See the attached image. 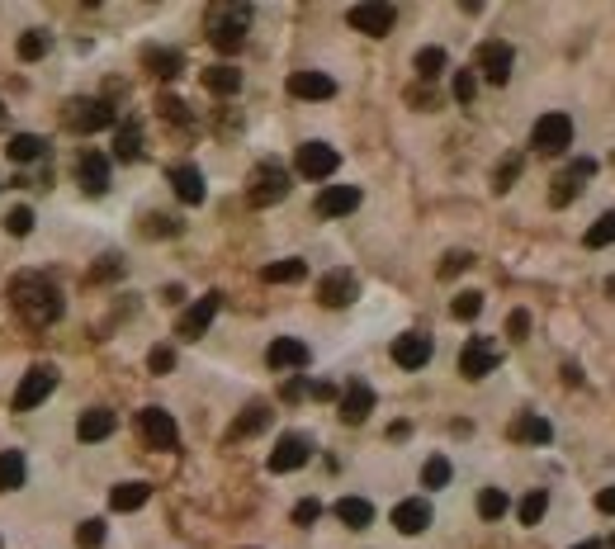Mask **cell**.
<instances>
[{"label":"cell","instance_id":"obj_1","mask_svg":"<svg viewBox=\"0 0 615 549\" xmlns=\"http://www.w3.org/2000/svg\"><path fill=\"white\" fill-rule=\"evenodd\" d=\"M10 308L20 313L29 327H53L62 318V294H57V285L47 275L24 270V275L10 279Z\"/></svg>","mask_w":615,"mask_h":549},{"label":"cell","instance_id":"obj_2","mask_svg":"<svg viewBox=\"0 0 615 549\" xmlns=\"http://www.w3.org/2000/svg\"><path fill=\"white\" fill-rule=\"evenodd\" d=\"M246 24H252V10L246 5H218L209 14V39L218 53H237L246 43Z\"/></svg>","mask_w":615,"mask_h":549},{"label":"cell","instance_id":"obj_3","mask_svg":"<svg viewBox=\"0 0 615 549\" xmlns=\"http://www.w3.org/2000/svg\"><path fill=\"white\" fill-rule=\"evenodd\" d=\"M62 124L81 133V138H90V133H105L114 124V109H109V99H90V95H76V99H66V109H62Z\"/></svg>","mask_w":615,"mask_h":549},{"label":"cell","instance_id":"obj_4","mask_svg":"<svg viewBox=\"0 0 615 549\" xmlns=\"http://www.w3.org/2000/svg\"><path fill=\"white\" fill-rule=\"evenodd\" d=\"M285 194H289V171L279 161H261L252 171V180H246V199H252L256 209H270Z\"/></svg>","mask_w":615,"mask_h":549},{"label":"cell","instance_id":"obj_5","mask_svg":"<svg viewBox=\"0 0 615 549\" xmlns=\"http://www.w3.org/2000/svg\"><path fill=\"white\" fill-rule=\"evenodd\" d=\"M474 66H478V76L492 81V86H507L511 72H517V47L502 43V39H488V43H478Z\"/></svg>","mask_w":615,"mask_h":549},{"label":"cell","instance_id":"obj_6","mask_svg":"<svg viewBox=\"0 0 615 549\" xmlns=\"http://www.w3.org/2000/svg\"><path fill=\"white\" fill-rule=\"evenodd\" d=\"M218 308H223V294H218V289H209L204 298H194V304L180 313L175 337H180V341H199V337L213 327V318H218Z\"/></svg>","mask_w":615,"mask_h":549},{"label":"cell","instance_id":"obj_7","mask_svg":"<svg viewBox=\"0 0 615 549\" xmlns=\"http://www.w3.org/2000/svg\"><path fill=\"white\" fill-rule=\"evenodd\" d=\"M138 436L152 445V450H175L180 445V426L166 407H142L138 412Z\"/></svg>","mask_w":615,"mask_h":549},{"label":"cell","instance_id":"obj_8","mask_svg":"<svg viewBox=\"0 0 615 549\" xmlns=\"http://www.w3.org/2000/svg\"><path fill=\"white\" fill-rule=\"evenodd\" d=\"M530 147L544 157H559L573 147V119L568 114H544V119L535 124V133H530Z\"/></svg>","mask_w":615,"mask_h":549},{"label":"cell","instance_id":"obj_9","mask_svg":"<svg viewBox=\"0 0 615 549\" xmlns=\"http://www.w3.org/2000/svg\"><path fill=\"white\" fill-rule=\"evenodd\" d=\"M57 389V370L53 365H33V370L20 379V389H14V412H33L38 403H47Z\"/></svg>","mask_w":615,"mask_h":549},{"label":"cell","instance_id":"obj_10","mask_svg":"<svg viewBox=\"0 0 615 549\" xmlns=\"http://www.w3.org/2000/svg\"><path fill=\"white\" fill-rule=\"evenodd\" d=\"M346 24H351L355 33H370V39H384V33H393V24H397V10L384 5V0H370V5H351Z\"/></svg>","mask_w":615,"mask_h":549},{"label":"cell","instance_id":"obj_11","mask_svg":"<svg viewBox=\"0 0 615 549\" xmlns=\"http://www.w3.org/2000/svg\"><path fill=\"white\" fill-rule=\"evenodd\" d=\"M294 166H298V176L303 180H331V171L341 166V152L337 147H327V142H303L298 147V157H294Z\"/></svg>","mask_w":615,"mask_h":549},{"label":"cell","instance_id":"obj_12","mask_svg":"<svg viewBox=\"0 0 615 549\" xmlns=\"http://www.w3.org/2000/svg\"><path fill=\"white\" fill-rule=\"evenodd\" d=\"M497 365H502V351L488 341V337H469V346L459 351V374L464 379H483V374H492Z\"/></svg>","mask_w":615,"mask_h":549},{"label":"cell","instance_id":"obj_13","mask_svg":"<svg viewBox=\"0 0 615 549\" xmlns=\"http://www.w3.org/2000/svg\"><path fill=\"white\" fill-rule=\"evenodd\" d=\"M312 459V441L308 436H298V431H289V436H279V445L270 450V474H294V469H303V464Z\"/></svg>","mask_w":615,"mask_h":549},{"label":"cell","instance_id":"obj_14","mask_svg":"<svg viewBox=\"0 0 615 549\" xmlns=\"http://www.w3.org/2000/svg\"><path fill=\"white\" fill-rule=\"evenodd\" d=\"M355 294H360V279L351 270H327L318 279V304L322 308H346V304H355Z\"/></svg>","mask_w":615,"mask_h":549},{"label":"cell","instance_id":"obj_15","mask_svg":"<svg viewBox=\"0 0 615 549\" xmlns=\"http://www.w3.org/2000/svg\"><path fill=\"white\" fill-rule=\"evenodd\" d=\"M587 176H596V161H592V157L573 161V166H568V171H563V176H554L550 204H554V209H568L573 199H577V190H583V180H587Z\"/></svg>","mask_w":615,"mask_h":549},{"label":"cell","instance_id":"obj_16","mask_svg":"<svg viewBox=\"0 0 615 549\" xmlns=\"http://www.w3.org/2000/svg\"><path fill=\"white\" fill-rule=\"evenodd\" d=\"M431 360V337L426 331H403V337L393 341V365H403V370H422Z\"/></svg>","mask_w":615,"mask_h":549},{"label":"cell","instance_id":"obj_17","mask_svg":"<svg viewBox=\"0 0 615 549\" xmlns=\"http://www.w3.org/2000/svg\"><path fill=\"white\" fill-rule=\"evenodd\" d=\"M308 360L312 356H308V346L298 337H275L270 351H265V365H270V370H303Z\"/></svg>","mask_w":615,"mask_h":549},{"label":"cell","instance_id":"obj_18","mask_svg":"<svg viewBox=\"0 0 615 549\" xmlns=\"http://www.w3.org/2000/svg\"><path fill=\"white\" fill-rule=\"evenodd\" d=\"M166 180H171V190H175L180 204H204V176H199V166L180 161V166L166 171Z\"/></svg>","mask_w":615,"mask_h":549},{"label":"cell","instance_id":"obj_19","mask_svg":"<svg viewBox=\"0 0 615 549\" xmlns=\"http://www.w3.org/2000/svg\"><path fill=\"white\" fill-rule=\"evenodd\" d=\"M76 180H81V190L86 194H105L109 190V157L105 152H81Z\"/></svg>","mask_w":615,"mask_h":549},{"label":"cell","instance_id":"obj_20","mask_svg":"<svg viewBox=\"0 0 615 549\" xmlns=\"http://www.w3.org/2000/svg\"><path fill=\"white\" fill-rule=\"evenodd\" d=\"M360 190L355 185H327L322 194H318V213L322 219H346V213H355L360 209Z\"/></svg>","mask_w":615,"mask_h":549},{"label":"cell","instance_id":"obj_21","mask_svg":"<svg viewBox=\"0 0 615 549\" xmlns=\"http://www.w3.org/2000/svg\"><path fill=\"white\" fill-rule=\"evenodd\" d=\"M370 412H374V389L364 384V379H355V384L341 393V422L346 426H360Z\"/></svg>","mask_w":615,"mask_h":549},{"label":"cell","instance_id":"obj_22","mask_svg":"<svg viewBox=\"0 0 615 549\" xmlns=\"http://www.w3.org/2000/svg\"><path fill=\"white\" fill-rule=\"evenodd\" d=\"M114 426H119V417H114L109 407H90V412H81L76 417V436L86 445H95V441H109Z\"/></svg>","mask_w":615,"mask_h":549},{"label":"cell","instance_id":"obj_23","mask_svg":"<svg viewBox=\"0 0 615 549\" xmlns=\"http://www.w3.org/2000/svg\"><path fill=\"white\" fill-rule=\"evenodd\" d=\"M393 526L403 530V536H422V530L431 526V502L426 497H407V502L393 507Z\"/></svg>","mask_w":615,"mask_h":549},{"label":"cell","instance_id":"obj_24","mask_svg":"<svg viewBox=\"0 0 615 549\" xmlns=\"http://www.w3.org/2000/svg\"><path fill=\"white\" fill-rule=\"evenodd\" d=\"M289 95L294 99H331L337 95V81L327 72H294L289 76Z\"/></svg>","mask_w":615,"mask_h":549},{"label":"cell","instance_id":"obj_25","mask_svg":"<svg viewBox=\"0 0 615 549\" xmlns=\"http://www.w3.org/2000/svg\"><path fill=\"white\" fill-rule=\"evenodd\" d=\"M265 426H270V407H265V403H252V407H246L237 422H232L227 441H246V436H261Z\"/></svg>","mask_w":615,"mask_h":549},{"label":"cell","instance_id":"obj_26","mask_svg":"<svg viewBox=\"0 0 615 549\" xmlns=\"http://www.w3.org/2000/svg\"><path fill=\"white\" fill-rule=\"evenodd\" d=\"M142 62H147V72H157L161 81H171V76L185 72V57H180L175 47H147Z\"/></svg>","mask_w":615,"mask_h":549},{"label":"cell","instance_id":"obj_27","mask_svg":"<svg viewBox=\"0 0 615 549\" xmlns=\"http://www.w3.org/2000/svg\"><path fill=\"white\" fill-rule=\"evenodd\" d=\"M24 478H29L24 450H0V493H14V488H24Z\"/></svg>","mask_w":615,"mask_h":549},{"label":"cell","instance_id":"obj_28","mask_svg":"<svg viewBox=\"0 0 615 549\" xmlns=\"http://www.w3.org/2000/svg\"><path fill=\"white\" fill-rule=\"evenodd\" d=\"M511 436L517 441H530V445H550L554 441V426L540 417V412H521V422L511 426Z\"/></svg>","mask_w":615,"mask_h":549},{"label":"cell","instance_id":"obj_29","mask_svg":"<svg viewBox=\"0 0 615 549\" xmlns=\"http://www.w3.org/2000/svg\"><path fill=\"white\" fill-rule=\"evenodd\" d=\"M47 152V142L38 138V133H14L10 138V147H5V157L14 161V166H24V161H38Z\"/></svg>","mask_w":615,"mask_h":549},{"label":"cell","instance_id":"obj_30","mask_svg":"<svg viewBox=\"0 0 615 549\" xmlns=\"http://www.w3.org/2000/svg\"><path fill=\"white\" fill-rule=\"evenodd\" d=\"M114 157H119V161H138V157H142V124H138V119L119 124V138H114Z\"/></svg>","mask_w":615,"mask_h":549},{"label":"cell","instance_id":"obj_31","mask_svg":"<svg viewBox=\"0 0 615 549\" xmlns=\"http://www.w3.org/2000/svg\"><path fill=\"white\" fill-rule=\"evenodd\" d=\"M337 521L351 526V530H364V526L374 521V507L364 502V497H341V502H337Z\"/></svg>","mask_w":615,"mask_h":549},{"label":"cell","instance_id":"obj_32","mask_svg":"<svg viewBox=\"0 0 615 549\" xmlns=\"http://www.w3.org/2000/svg\"><path fill=\"white\" fill-rule=\"evenodd\" d=\"M147 497H152V488L132 478V484H119V488L109 493V507L114 511H138V507H147Z\"/></svg>","mask_w":615,"mask_h":549},{"label":"cell","instance_id":"obj_33","mask_svg":"<svg viewBox=\"0 0 615 549\" xmlns=\"http://www.w3.org/2000/svg\"><path fill=\"white\" fill-rule=\"evenodd\" d=\"M204 86L213 95H237L242 90V72H237V66H227V62H218V66H209V72H204Z\"/></svg>","mask_w":615,"mask_h":549},{"label":"cell","instance_id":"obj_34","mask_svg":"<svg viewBox=\"0 0 615 549\" xmlns=\"http://www.w3.org/2000/svg\"><path fill=\"white\" fill-rule=\"evenodd\" d=\"M261 279H265V285H298V279H308V265L303 261H275V265H265V270H261Z\"/></svg>","mask_w":615,"mask_h":549},{"label":"cell","instance_id":"obj_35","mask_svg":"<svg viewBox=\"0 0 615 549\" xmlns=\"http://www.w3.org/2000/svg\"><path fill=\"white\" fill-rule=\"evenodd\" d=\"M544 511H550V493H544V488L525 493L521 502H517V517H521V526H540V521H544Z\"/></svg>","mask_w":615,"mask_h":549},{"label":"cell","instance_id":"obj_36","mask_svg":"<svg viewBox=\"0 0 615 549\" xmlns=\"http://www.w3.org/2000/svg\"><path fill=\"white\" fill-rule=\"evenodd\" d=\"M412 66H417V76H422V81H436V76H445V66H450V57H445V47H422Z\"/></svg>","mask_w":615,"mask_h":549},{"label":"cell","instance_id":"obj_37","mask_svg":"<svg viewBox=\"0 0 615 549\" xmlns=\"http://www.w3.org/2000/svg\"><path fill=\"white\" fill-rule=\"evenodd\" d=\"M450 478H455V469H450V459H445V455H431L422 464V488H445Z\"/></svg>","mask_w":615,"mask_h":549},{"label":"cell","instance_id":"obj_38","mask_svg":"<svg viewBox=\"0 0 615 549\" xmlns=\"http://www.w3.org/2000/svg\"><path fill=\"white\" fill-rule=\"evenodd\" d=\"M507 493L502 488H483V493H478V517H483V521H497V517H507Z\"/></svg>","mask_w":615,"mask_h":549},{"label":"cell","instance_id":"obj_39","mask_svg":"<svg viewBox=\"0 0 615 549\" xmlns=\"http://www.w3.org/2000/svg\"><path fill=\"white\" fill-rule=\"evenodd\" d=\"M587 246H592V252H602V246H611L615 242V209L611 213H602V219H596L592 227H587V237H583Z\"/></svg>","mask_w":615,"mask_h":549},{"label":"cell","instance_id":"obj_40","mask_svg":"<svg viewBox=\"0 0 615 549\" xmlns=\"http://www.w3.org/2000/svg\"><path fill=\"white\" fill-rule=\"evenodd\" d=\"M47 47H53V39H47L43 29H29V33H20V57H24V62H38V57H47Z\"/></svg>","mask_w":615,"mask_h":549},{"label":"cell","instance_id":"obj_41","mask_svg":"<svg viewBox=\"0 0 615 549\" xmlns=\"http://www.w3.org/2000/svg\"><path fill=\"white\" fill-rule=\"evenodd\" d=\"M450 313L459 322H474L478 313H483V294H474V289H464V294H455V304H450Z\"/></svg>","mask_w":615,"mask_h":549},{"label":"cell","instance_id":"obj_42","mask_svg":"<svg viewBox=\"0 0 615 549\" xmlns=\"http://www.w3.org/2000/svg\"><path fill=\"white\" fill-rule=\"evenodd\" d=\"M76 545H81V549H99V545H105V521H99V517L81 521V526H76Z\"/></svg>","mask_w":615,"mask_h":549},{"label":"cell","instance_id":"obj_43","mask_svg":"<svg viewBox=\"0 0 615 549\" xmlns=\"http://www.w3.org/2000/svg\"><path fill=\"white\" fill-rule=\"evenodd\" d=\"M5 232H10V237H29V232H33V209H29V204L10 209V213H5Z\"/></svg>","mask_w":615,"mask_h":549},{"label":"cell","instance_id":"obj_44","mask_svg":"<svg viewBox=\"0 0 615 549\" xmlns=\"http://www.w3.org/2000/svg\"><path fill=\"white\" fill-rule=\"evenodd\" d=\"M517 176H521V157H507L502 166H497V176H492V190L507 194L511 185H517Z\"/></svg>","mask_w":615,"mask_h":549},{"label":"cell","instance_id":"obj_45","mask_svg":"<svg viewBox=\"0 0 615 549\" xmlns=\"http://www.w3.org/2000/svg\"><path fill=\"white\" fill-rule=\"evenodd\" d=\"M142 232H147V237H175V232H180V223H175V219H166V213H147Z\"/></svg>","mask_w":615,"mask_h":549},{"label":"cell","instance_id":"obj_46","mask_svg":"<svg viewBox=\"0 0 615 549\" xmlns=\"http://www.w3.org/2000/svg\"><path fill=\"white\" fill-rule=\"evenodd\" d=\"M474 95H478V72H455V99L474 105Z\"/></svg>","mask_w":615,"mask_h":549},{"label":"cell","instance_id":"obj_47","mask_svg":"<svg viewBox=\"0 0 615 549\" xmlns=\"http://www.w3.org/2000/svg\"><path fill=\"white\" fill-rule=\"evenodd\" d=\"M469 265H474V256H469V252H450V256L440 261V279H455V275H464Z\"/></svg>","mask_w":615,"mask_h":549},{"label":"cell","instance_id":"obj_48","mask_svg":"<svg viewBox=\"0 0 615 549\" xmlns=\"http://www.w3.org/2000/svg\"><path fill=\"white\" fill-rule=\"evenodd\" d=\"M147 370H152V374H171L175 370V351H171V346H157V351L147 356Z\"/></svg>","mask_w":615,"mask_h":549},{"label":"cell","instance_id":"obj_49","mask_svg":"<svg viewBox=\"0 0 615 549\" xmlns=\"http://www.w3.org/2000/svg\"><path fill=\"white\" fill-rule=\"evenodd\" d=\"M161 114L171 124H190V105H185V99H175V95H161Z\"/></svg>","mask_w":615,"mask_h":549},{"label":"cell","instance_id":"obj_50","mask_svg":"<svg viewBox=\"0 0 615 549\" xmlns=\"http://www.w3.org/2000/svg\"><path fill=\"white\" fill-rule=\"evenodd\" d=\"M318 517H322V502H318V497H303V502L294 507V526H312Z\"/></svg>","mask_w":615,"mask_h":549},{"label":"cell","instance_id":"obj_51","mask_svg":"<svg viewBox=\"0 0 615 549\" xmlns=\"http://www.w3.org/2000/svg\"><path fill=\"white\" fill-rule=\"evenodd\" d=\"M507 331H511V341H521L525 331H530V313H525V308H517V313L507 318Z\"/></svg>","mask_w":615,"mask_h":549},{"label":"cell","instance_id":"obj_52","mask_svg":"<svg viewBox=\"0 0 615 549\" xmlns=\"http://www.w3.org/2000/svg\"><path fill=\"white\" fill-rule=\"evenodd\" d=\"M303 393H308V379H298V374L289 379L285 389H279V398H285V403H298V398H303Z\"/></svg>","mask_w":615,"mask_h":549},{"label":"cell","instance_id":"obj_53","mask_svg":"<svg viewBox=\"0 0 615 549\" xmlns=\"http://www.w3.org/2000/svg\"><path fill=\"white\" fill-rule=\"evenodd\" d=\"M596 511H606V517H615V484L596 493Z\"/></svg>","mask_w":615,"mask_h":549},{"label":"cell","instance_id":"obj_54","mask_svg":"<svg viewBox=\"0 0 615 549\" xmlns=\"http://www.w3.org/2000/svg\"><path fill=\"white\" fill-rule=\"evenodd\" d=\"M308 393H312V398H322V403H327V398H337V384H327V379H318V384H308Z\"/></svg>","mask_w":615,"mask_h":549},{"label":"cell","instance_id":"obj_55","mask_svg":"<svg viewBox=\"0 0 615 549\" xmlns=\"http://www.w3.org/2000/svg\"><path fill=\"white\" fill-rule=\"evenodd\" d=\"M161 298H166V304H180V298H185V289L171 285V289H161Z\"/></svg>","mask_w":615,"mask_h":549},{"label":"cell","instance_id":"obj_56","mask_svg":"<svg viewBox=\"0 0 615 549\" xmlns=\"http://www.w3.org/2000/svg\"><path fill=\"white\" fill-rule=\"evenodd\" d=\"M573 549H606V545H596V540H583V545H573Z\"/></svg>","mask_w":615,"mask_h":549},{"label":"cell","instance_id":"obj_57","mask_svg":"<svg viewBox=\"0 0 615 549\" xmlns=\"http://www.w3.org/2000/svg\"><path fill=\"white\" fill-rule=\"evenodd\" d=\"M0 124H5V99H0Z\"/></svg>","mask_w":615,"mask_h":549},{"label":"cell","instance_id":"obj_58","mask_svg":"<svg viewBox=\"0 0 615 549\" xmlns=\"http://www.w3.org/2000/svg\"><path fill=\"white\" fill-rule=\"evenodd\" d=\"M611 549H615V540H611Z\"/></svg>","mask_w":615,"mask_h":549},{"label":"cell","instance_id":"obj_59","mask_svg":"<svg viewBox=\"0 0 615 549\" xmlns=\"http://www.w3.org/2000/svg\"><path fill=\"white\" fill-rule=\"evenodd\" d=\"M0 549H5V545H0Z\"/></svg>","mask_w":615,"mask_h":549}]
</instances>
